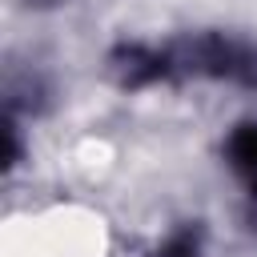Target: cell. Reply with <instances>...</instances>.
I'll use <instances>...</instances> for the list:
<instances>
[{"mask_svg": "<svg viewBox=\"0 0 257 257\" xmlns=\"http://www.w3.org/2000/svg\"><path fill=\"white\" fill-rule=\"evenodd\" d=\"M229 153H233V161H237L241 169H257V128H241V133L233 137Z\"/></svg>", "mask_w": 257, "mask_h": 257, "instance_id": "6da1fadb", "label": "cell"}]
</instances>
